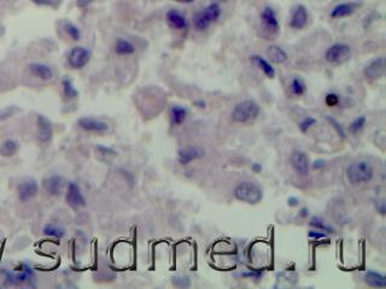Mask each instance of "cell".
Masks as SVG:
<instances>
[{
	"label": "cell",
	"instance_id": "cell-1",
	"mask_svg": "<svg viewBox=\"0 0 386 289\" xmlns=\"http://www.w3.org/2000/svg\"><path fill=\"white\" fill-rule=\"evenodd\" d=\"M374 176V169L372 164L368 163L367 160L360 159L350 163L347 169V178L351 184H362L368 183L372 181Z\"/></svg>",
	"mask_w": 386,
	"mask_h": 289
},
{
	"label": "cell",
	"instance_id": "cell-2",
	"mask_svg": "<svg viewBox=\"0 0 386 289\" xmlns=\"http://www.w3.org/2000/svg\"><path fill=\"white\" fill-rule=\"evenodd\" d=\"M234 198L249 205H256L263 199V190L254 182H242L234 188Z\"/></svg>",
	"mask_w": 386,
	"mask_h": 289
},
{
	"label": "cell",
	"instance_id": "cell-3",
	"mask_svg": "<svg viewBox=\"0 0 386 289\" xmlns=\"http://www.w3.org/2000/svg\"><path fill=\"white\" fill-rule=\"evenodd\" d=\"M260 115V106L254 100H244L234 106L232 120L236 123H249Z\"/></svg>",
	"mask_w": 386,
	"mask_h": 289
},
{
	"label": "cell",
	"instance_id": "cell-4",
	"mask_svg": "<svg viewBox=\"0 0 386 289\" xmlns=\"http://www.w3.org/2000/svg\"><path fill=\"white\" fill-rule=\"evenodd\" d=\"M221 16V7L217 2H213L200 12L194 14L193 24L198 31H203L209 28L211 23L216 22Z\"/></svg>",
	"mask_w": 386,
	"mask_h": 289
},
{
	"label": "cell",
	"instance_id": "cell-5",
	"mask_svg": "<svg viewBox=\"0 0 386 289\" xmlns=\"http://www.w3.org/2000/svg\"><path fill=\"white\" fill-rule=\"evenodd\" d=\"M351 56V48L347 43H333L325 52V59L331 64H343L349 60Z\"/></svg>",
	"mask_w": 386,
	"mask_h": 289
},
{
	"label": "cell",
	"instance_id": "cell-6",
	"mask_svg": "<svg viewBox=\"0 0 386 289\" xmlns=\"http://www.w3.org/2000/svg\"><path fill=\"white\" fill-rule=\"evenodd\" d=\"M89 59H91V52L87 48L81 47V46H76L70 51L68 56V63L72 69H82L83 66L88 64Z\"/></svg>",
	"mask_w": 386,
	"mask_h": 289
},
{
	"label": "cell",
	"instance_id": "cell-7",
	"mask_svg": "<svg viewBox=\"0 0 386 289\" xmlns=\"http://www.w3.org/2000/svg\"><path fill=\"white\" fill-rule=\"evenodd\" d=\"M65 200L68 202L69 206L75 207V209L86 206L85 196H83L82 192H81L79 184L75 183V182H70V183H68V186H66Z\"/></svg>",
	"mask_w": 386,
	"mask_h": 289
},
{
	"label": "cell",
	"instance_id": "cell-8",
	"mask_svg": "<svg viewBox=\"0 0 386 289\" xmlns=\"http://www.w3.org/2000/svg\"><path fill=\"white\" fill-rule=\"evenodd\" d=\"M37 192H39V184L31 178L22 181L17 187V195L21 202H27L34 199L37 195Z\"/></svg>",
	"mask_w": 386,
	"mask_h": 289
},
{
	"label": "cell",
	"instance_id": "cell-9",
	"mask_svg": "<svg viewBox=\"0 0 386 289\" xmlns=\"http://www.w3.org/2000/svg\"><path fill=\"white\" fill-rule=\"evenodd\" d=\"M77 124H79L80 128L85 130V132L95 133V134H104V133H106L107 130H109V126H107V123L103 122V121L95 120V118H91V117L79 118Z\"/></svg>",
	"mask_w": 386,
	"mask_h": 289
},
{
	"label": "cell",
	"instance_id": "cell-10",
	"mask_svg": "<svg viewBox=\"0 0 386 289\" xmlns=\"http://www.w3.org/2000/svg\"><path fill=\"white\" fill-rule=\"evenodd\" d=\"M385 72V58L378 57L370 62V64L366 65L365 68V76L368 80H378L380 77L384 76Z\"/></svg>",
	"mask_w": 386,
	"mask_h": 289
},
{
	"label": "cell",
	"instance_id": "cell-11",
	"mask_svg": "<svg viewBox=\"0 0 386 289\" xmlns=\"http://www.w3.org/2000/svg\"><path fill=\"white\" fill-rule=\"evenodd\" d=\"M36 127H37V139H39L40 143L47 144L50 143L52 139V134H53V128H52L51 121L48 120L45 116L39 115L36 120Z\"/></svg>",
	"mask_w": 386,
	"mask_h": 289
},
{
	"label": "cell",
	"instance_id": "cell-12",
	"mask_svg": "<svg viewBox=\"0 0 386 289\" xmlns=\"http://www.w3.org/2000/svg\"><path fill=\"white\" fill-rule=\"evenodd\" d=\"M42 186L45 188L46 192L50 195L58 196L62 194L63 189L65 187V180L64 177L59 175H52L46 177L42 182Z\"/></svg>",
	"mask_w": 386,
	"mask_h": 289
},
{
	"label": "cell",
	"instance_id": "cell-13",
	"mask_svg": "<svg viewBox=\"0 0 386 289\" xmlns=\"http://www.w3.org/2000/svg\"><path fill=\"white\" fill-rule=\"evenodd\" d=\"M291 165L296 172L301 176L309 173V158L303 151H295L291 154Z\"/></svg>",
	"mask_w": 386,
	"mask_h": 289
},
{
	"label": "cell",
	"instance_id": "cell-14",
	"mask_svg": "<svg viewBox=\"0 0 386 289\" xmlns=\"http://www.w3.org/2000/svg\"><path fill=\"white\" fill-rule=\"evenodd\" d=\"M261 21H262L263 27H265L269 33L277 34L280 29L279 21H278L277 12L273 10V7L267 6L263 8L262 13H261Z\"/></svg>",
	"mask_w": 386,
	"mask_h": 289
},
{
	"label": "cell",
	"instance_id": "cell-15",
	"mask_svg": "<svg viewBox=\"0 0 386 289\" xmlns=\"http://www.w3.org/2000/svg\"><path fill=\"white\" fill-rule=\"evenodd\" d=\"M203 155H204V152L198 147H185L179 151L178 159L181 165H188L192 161L202 158Z\"/></svg>",
	"mask_w": 386,
	"mask_h": 289
},
{
	"label": "cell",
	"instance_id": "cell-16",
	"mask_svg": "<svg viewBox=\"0 0 386 289\" xmlns=\"http://www.w3.org/2000/svg\"><path fill=\"white\" fill-rule=\"evenodd\" d=\"M308 18H309V16H308L307 7L304 5H297L295 10H293L291 21H290V27L296 29V30L303 29L307 25Z\"/></svg>",
	"mask_w": 386,
	"mask_h": 289
},
{
	"label": "cell",
	"instance_id": "cell-17",
	"mask_svg": "<svg viewBox=\"0 0 386 289\" xmlns=\"http://www.w3.org/2000/svg\"><path fill=\"white\" fill-rule=\"evenodd\" d=\"M165 19H167L168 24L174 29H178V30H184V29L188 28V21L186 17L184 16L180 11L178 10H169L165 14Z\"/></svg>",
	"mask_w": 386,
	"mask_h": 289
},
{
	"label": "cell",
	"instance_id": "cell-18",
	"mask_svg": "<svg viewBox=\"0 0 386 289\" xmlns=\"http://www.w3.org/2000/svg\"><path fill=\"white\" fill-rule=\"evenodd\" d=\"M359 7L360 4L358 2H343V4H339L336 7H333V10L331 11V17L337 19L351 16Z\"/></svg>",
	"mask_w": 386,
	"mask_h": 289
},
{
	"label": "cell",
	"instance_id": "cell-19",
	"mask_svg": "<svg viewBox=\"0 0 386 289\" xmlns=\"http://www.w3.org/2000/svg\"><path fill=\"white\" fill-rule=\"evenodd\" d=\"M29 71L36 76L37 79L43 80V81H48L53 77V71L48 65L42 64V63H31L28 66Z\"/></svg>",
	"mask_w": 386,
	"mask_h": 289
},
{
	"label": "cell",
	"instance_id": "cell-20",
	"mask_svg": "<svg viewBox=\"0 0 386 289\" xmlns=\"http://www.w3.org/2000/svg\"><path fill=\"white\" fill-rule=\"evenodd\" d=\"M5 275H6V280L8 282L12 283V285H19V283H24L27 282L28 280L33 279L34 271L30 267L24 265V267H23L22 273L13 274V273H8L7 271V273H5Z\"/></svg>",
	"mask_w": 386,
	"mask_h": 289
},
{
	"label": "cell",
	"instance_id": "cell-21",
	"mask_svg": "<svg viewBox=\"0 0 386 289\" xmlns=\"http://www.w3.org/2000/svg\"><path fill=\"white\" fill-rule=\"evenodd\" d=\"M365 282L370 287L373 288H385L386 287V277L383 274L377 273V271L368 270L364 276Z\"/></svg>",
	"mask_w": 386,
	"mask_h": 289
},
{
	"label": "cell",
	"instance_id": "cell-22",
	"mask_svg": "<svg viewBox=\"0 0 386 289\" xmlns=\"http://www.w3.org/2000/svg\"><path fill=\"white\" fill-rule=\"evenodd\" d=\"M250 60L252 63H254L255 65L257 66L260 70L263 71V74L266 75L268 79H274L275 77V70L274 68H273L271 63L268 62V60L265 59L263 57L258 56V54H254V56L250 57Z\"/></svg>",
	"mask_w": 386,
	"mask_h": 289
},
{
	"label": "cell",
	"instance_id": "cell-23",
	"mask_svg": "<svg viewBox=\"0 0 386 289\" xmlns=\"http://www.w3.org/2000/svg\"><path fill=\"white\" fill-rule=\"evenodd\" d=\"M267 56L273 63H277V64H284L289 59L286 51L277 45L269 46L268 50H267Z\"/></svg>",
	"mask_w": 386,
	"mask_h": 289
},
{
	"label": "cell",
	"instance_id": "cell-24",
	"mask_svg": "<svg viewBox=\"0 0 386 289\" xmlns=\"http://www.w3.org/2000/svg\"><path fill=\"white\" fill-rule=\"evenodd\" d=\"M19 144L16 140H12V139H7V140H5L4 143L0 144V155L5 158L13 157V155L17 154Z\"/></svg>",
	"mask_w": 386,
	"mask_h": 289
},
{
	"label": "cell",
	"instance_id": "cell-25",
	"mask_svg": "<svg viewBox=\"0 0 386 289\" xmlns=\"http://www.w3.org/2000/svg\"><path fill=\"white\" fill-rule=\"evenodd\" d=\"M115 52L117 56H130L135 52V46L126 39H118L115 43Z\"/></svg>",
	"mask_w": 386,
	"mask_h": 289
},
{
	"label": "cell",
	"instance_id": "cell-26",
	"mask_svg": "<svg viewBox=\"0 0 386 289\" xmlns=\"http://www.w3.org/2000/svg\"><path fill=\"white\" fill-rule=\"evenodd\" d=\"M187 110L180 105H174L170 109V122L173 126H180L186 121Z\"/></svg>",
	"mask_w": 386,
	"mask_h": 289
},
{
	"label": "cell",
	"instance_id": "cell-27",
	"mask_svg": "<svg viewBox=\"0 0 386 289\" xmlns=\"http://www.w3.org/2000/svg\"><path fill=\"white\" fill-rule=\"evenodd\" d=\"M309 225L310 227L315 228V229L324 231V233H326L327 235H329V234H335V228H332L331 225L327 224L326 221H325L322 217L313 216L309 221Z\"/></svg>",
	"mask_w": 386,
	"mask_h": 289
},
{
	"label": "cell",
	"instance_id": "cell-28",
	"mask_svg": "<svg viewBox=\"0 0 386 289\" xmlns=\"http://www.w3.org/2000/svg\"><path fill=\"white\" fill-rule=\"evenodd\" d=\"M42 233L45 236L48 238H54V239H62L65 235V229L64 228L59 227L56 224H47L45 225V228L42 229Z\"/></svg>",
	"mask_w": 386,
	"mask_h": 289
},
{
	"label": "cell",
	"instance_id": "cell-29",
	"mask_svg": "<svg viewBox=\"0 0 386 289\" xmlns=\"http://www.w3.org/2000/svg\"><path fill=\"white\" fill-rule=\"evenodd\" d=\"M290 91L295 97H302L307 92V85L301 77H293L290 83Z\"/></svg>",
	"mask_w": 386,
	"mask_h": 289
},
{
	"label": "cell",
	"instance_id": "cell-30",
	"mask_svg": "<svg viewBox=\"0 0 386 289\" xmlns=\"http://www.w3.org/2000/svg\"><path fill=\"white\" fill-rule=\"evenodd\" d=\"M63 85V93H64V95L66 98H76L77 95H79V92H77V89L75 88L74 85H72V82L69 79H64L62 82Z\"/></svg>",
	"mask_w": 386,
	"mask_h": 289
},
{
	"label": "cell",
	"instance_id": "cell-31",
	"mask_svg": "<svg viewBox=\"0 0 386 289\" xmlns=\"http://www.w3.org/2000/svg\"><path fill=\"white\" fill-rule=\"evenodd\" d=\"M64 30L66 31V34H68V35L70 36L72 40H75V41L80 40L81 31H80V29L74 24V23L64 22Z\"/></svg>",
	"mask_w": 386,
	"mask_h": 289
},
{
	"label": "cell",
	"instance_id": "cell-32",
	"mask_svg": "<svg viewBox=\"0 0 386 289\" xmlns=\"http://www.w3.org/2000/svg\"><path fill=\"white\" fill-rule=\"evenodd\" d=\"M366 122H367L366 116H360V117L356 118V120L350 124L349 130L351 133H354V134H356V133H359L360 130L364 129V127L366 126Z\"/></svg>",
	"mask_w": 386,
	"mask_h": 289
},
{
	"label": "cell",
	"instance_id": "cell-33",
	"mask_svg": "<svg viewBox=\"0 0 386 289\" xmlns=\"http://www.w3.org/2000/svg\"><path fill=\"white\" fill-rule=\"evenodd\" d=\"M318 123V121H316V118L312 117V116H308V117H304L303 120L300 122V129L302 133H307L308 130H309L310 128H312L313 126H315V124Z\"/></svg>",
	"mask_w": 386,
	"mask_h": 289
},
{
	"label": "cell",
	"instance_id": "cell-34",
	"mask_svg": "<svg viewBox=\"0 0 386 289\" xmlns=\"http://www.w3.org/2000/svg\"><path fill=\"white\" fill-rule=\"evenodd\" d=\"M325 103L330 108H335V106H338L339 103H341V97L337 93L331 92V93H327L326 97H325Z\"/></svg>",
	"mask_w": 386,
	"mask_h": 289
},
{
	"label": "cell",
	"instance_id": "cell-35",
	"mask_svg": "<svg viewBox=\"0 0 386 289\" xmlns=\"http://www.w3.org/2000/svg\"><path fill=\"white\" fill-rule=\"evenodd\" d=\"M326 120L329 121V122L331 123V126H332L333 128H335L336 132L338 133L339 137H341L342 139H345V137H347V135H345V130L343 128V126H342V124L339 123L338 121L335 120V118L331 117V116H326Z\"/></svg>",
	"mask_w": 386,
	"mask_h": 289
},
{
	"label": "cell",
	"instance_id": "cell-36",
	"mask_svg": "<svg viewBox=\"0 0 386 289\" xmlns=\"http://www.w3.org/2000/svg\"><path fill=\"white\" fill-rule=\"evenodd\" d=\"M173 285L179 288H186L190 287L191 280L186 276H175L173 277Z\"/></svg>",
	"mask_w": 386,
	"mask_h": 289
},
{
	"label": "cell",
	"instance_id": "cell-37",
	"mask_svg": "<svg viewBox=\"0 0 386 289\" xmlns=\"http://www.w3.org/2000/svg\"><path fill=\"white\" fill-rule=\"evenodd\" d=\"M308 236H309L310 239H314V240H321V239H326L327 238V234L324 233V231L321 230H310L309 233H308Z\"/></svg>",
	"mask_w": 386,
	"mask_h": 289
},
{
	"label": "cell",
	"instance_id": "cell-38",
	"mask_svg": "<svg viewBox=\"0 0 386 289\" xmlns=\"http://www.w3.org/2000/svg\"><path fill=\"white\" fill-rule=\"evenodd\" d=\"M312 166L314 170H320L322 167L326 166V160H325V159H316Z\"/></svg>",
	"mask_w": 386,
	"mask_h": 289
},
{
	"label": "cell",
	"instance_id": "cell-39",
	"mask_svg": "<svg viewBox=\"0 0 386 289\" xmlns=\"http://www.w3.org/2000/svg\"><path fill=\"white\" fill-rule=\"evenodd\" d=\"M31 1L36 5H41V6H52L54 0H31Z\"/></svg>",
	"mask_w": 386,
	"mask_h": 289
},
{
	"label": "cell",
	"instance_id": "cell-40",
	"mask_svg": "<svg viewBox=\"0 0 386 289\" xmlns=\"http://www.w3.org/2000/svg\"><path fill=\"white\" fill-rule=\"evenodd\" d=\"M298 202H300V200H298V198H296V196H290V198L287 199V204H289V206L291 207L297 206Z\"/></svg>",
	"mask_w": 386,
	"mask_h": 289
},
{
	"label": "cell",
	"instance_id": "cell-41",
	"mask_svg": "<svg viewBox=\"0 0 386 289\" xmlns=\"http://www.w3.org/2000/svg\"><path fill=\"white\" fill-rule=\"evenodd\" d=\"M243 277H250V279H258L262 276V273H244L242 274Z\"/></svg>",
	"mask_w": 386,
	"mask_h": 289
},
{
	"label": "cell",
	"instance_id": "cell-42",
	"mask_svg": "<svg viewBox=\"0 0 386 289\" xmlns=\"http://www.w3.org/2000/svg\"><path fill=\"white\" fill-rule=\"evenodd\" d=\"M92 1H93V0H77V1H76V5H77V6H79V7H86V6H88V5L89 4H91V2Z\"/></svg>",
	"mask_w": 386,
	"mask_h": 289
},
{
	"label": "cell",
	"instance_id": "cell-43",
	"mask_svg": "<svg viewBox=\"0 0 386 289\" xmlns=\"http://www.w3.org/2000/svg\"><path fill=\"white\" fill-rule=\"evenodd\" d=\"M98 149H99L100 152H103V154H107V153H111L112 155L116 154V152L114 151V149L107 148V147H104V146H99V147H98Z\"/></svg>",
	"mask_w": 386,
	"mask_h": 289
},
{
	"label": "cell",
	"instance_id": "cell-44",
	"mask_svg": "<svg viewBox=\"0 0 386 289\" xmlns=\"http://www.w3.org/2000/svg\"><path fill=\"white\" fill-rule=\"evenodd\" d=\"M251 169H252V171H254V172L258 173V172L262 171V165H261L260 163H254V164H252Z\"/></svg>",
	"mask_w": 386,
	"mask_h": 289
},
{
	"label": "cell",
	"instance_id": "cell-45",
	"mask_svg": "<svg viewBox=\"0 0 386 289\" xmlns=\"http://www.w3.org/2000/svg\"><path fill=\"white\" fill-rule=\"evenodd\" d=\"M300 216L302 218H307V217L309 216V209H308V207H302L300 210Z\"/></svg>",
	"mask_w": 386,
	"mask_h": 289
},
{
	"label": "cell",
	"instance_id": "cell-46",
	"mask_svg": "<svg viewBox=\"0 0 386 289\" xmlns=\"http://www.w3.org/2000/svg\"><path fill=\"white\" fill-rule=\"evenodd\" d=\"M379 204H380V205H379L378 210L380 211V213H382V215H385V202H384V200L380 201Z\"/></svg>",
	"mask_w": 386,
	"mask_h": 289
},
{
	"label": "cell",
	"instance_id": "cell-47",
	"mask_svg": "<svg viewBox=\"0 0 386 289\" xmlns=\"http://www.w3.org/2000/svg\"><path fill=\"white\" fill-rule=\"evenodd\" d=\"M174 1L178 2H182V4H192L194 0H174Z\"/></svg>",
	"mask_w": 386,
	"mask_h": 289
},
{
	"label": "cell",
	"instance_id": "cell-48",
	"mask_svg": "<svg viewBox=\"0 0 386 289\" xmlns=\"http://www.w3.org/2000/svg\"><path fill=\"white\" fill-rule=\"evenodd\" d=\"M194 104H196V105H199L198 106V108H205V103H204V101H196V103H194Z\"/></svg>",
	"mask_w": 386,
	"mask_h": 289
},
{
	"label": "cell",
	"instance_id": "cell-49",
	"mask_svg": "<svg viewBox=\"0 0 386 289\" xmlns=\"http://www.w3.org/2000/svg\"><path fill=\"white\" fill-rule=\"evenodd\" d=\"M214 1H216V2H227L228 0H214Z\"/></svg>",
	"mask_w": 386,
	"mask_h": 289
}]
</instances>
